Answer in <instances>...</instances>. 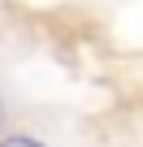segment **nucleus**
Returning a JSON list of instances; mask_svg holds the SVG:
<instances>
[{
    "instance_id": "f257e3e1",
    "label": "nucleus",
    "mask_w": 143,
    "mask_h": 147,
    "mask_svg": "<svg viewBox=\"0 0 143 147\" xmlns=\"http://www.w3.org/2000/svg\"><path fill=\"white\" fill-rule=\"evenodd\" d=\"M0 147H43V143H35L26 134H9V138H0Z\"/></svg>"
}]
</instances>
